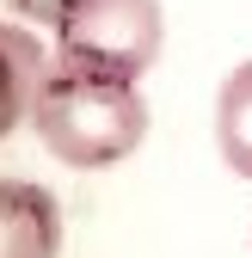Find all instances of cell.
<instances>
[{
	"mask_svg": "<svg viewBox=\"0 0 252 258\" xmlns=\"http://www.w3.org/2000/svg\"><path fill=\"white\" fill-rule=\"evenodd\" d=\"M148 99L142 80H117V74H92V68H68L49 61L31 129L49 160H61L68 172H105L123 166L142 142H148Z\"/></svg>",
	"mask_w": 252,
	"mask_h": 258,
	"instance_id": "cell-1",
	"label": "cell"
},
{
	"mask_svg": "<svg viewBox=\"0 0 252 258\" xmlns=\"http://www.w3.org/2000/svg\"><path fill=\"white\" fill-rule=\"evenodd\" d=\"M55 61L117 80H142L166 49V7L160 0H74L55 31Z\"/></svg>",
	"mask_w": 252,
	"mask_h": 258,
	"instance_id": "cell-2",
	"label": "cell"
},
{
	"mask_svg": "<svg viewBox=\"0 0 252 258\" xmlns=\"http://www.w3.org/2000/svg\"><path fill=\"white\" fill-rule=\"evenodd\" d=\"M0 258H61V203L37 178H0Z\"/></svg>",
	"mask_w": 252,
	"mask_h": 258,
	"instance_id": "cell-3",
	"label": "cell"
},
{
	"mask_svg": "<svg viewBox=\"0 0 252 258\" xmlns=\"http://www.w3.org/2000/svg\"><path fill=\"white\" fill-rule=\"evenodd\" d=\"M49 61H55V55L37 43V31H31V25L0 19V142H7L19 123H31Z\"/></svg>",
	"mask_w": 252,
	"mask_h": 258,
	"instance_id": "cell-4",
	"label": "cell"
},
{
	"mask_svg": "<svg viewBox=\"0 0 252 258\" xmlns=\"http://www.w3.org/2000/svg\"><path fill=\"white\" fill-rule=\"evenodd\" d=\"M215 154L234 178L252 184V55L234 61L215 86Z\"/></svg>",
	"mask_w": 252,
	"mask_h": 258,
	"instance_id": "cell-5",
	"label": "cell"
},
{
	"mask_svg": "<svg viewBox=\"0 0 252 258\" xmlns=\"http://www.w3.org/2000/svg\"><path fill=\"white\" fill-rule=\"evenodd\" d=\"M68 7L74 0H7V13L19 25H31V31H55L61 19H68Z\"/></svg>",
	"mask_w": 252,
	"mask_h": 258,
	"instance_id": "cell-6",
	"label": "cell"
}]
</instances>
